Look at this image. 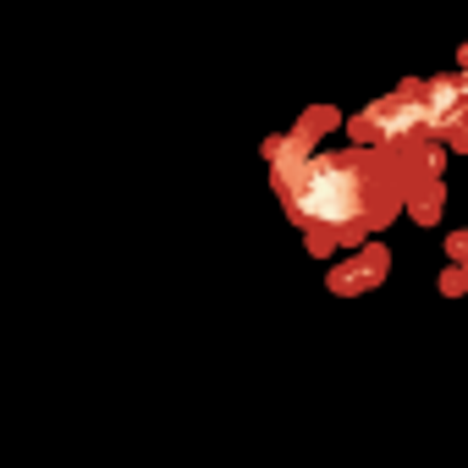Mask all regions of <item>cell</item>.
<instances>
[{
  "label": "cell",
  "instance_id": "7a4b0ae2",
  "mask_svg": "<svg viewBox=\"0 0 468 468\" xmlns=\"http://www.w3.org/2000/svg\"><path fill=\"white\" fill-rule=\"evenodd\" d=\"M320 127H325V111H314L309 122H298V127H292L287 138H271V149H265V154H271L276 187H287V182H292V176L303 171V160H309V144H314V133H320Z\"/></svg>",
  "mask_w": 468,
  "mask_h": 468
},
{
  "label": "cell",
  "instance_id": "277c9868",
  "mask_svg": "<svg viewBox=\"0 0 468 468\" xmlns=\"http://www.w3.org/2000/svg\"><path fill=\"white\" fill-rule=\"evenodd\" d=\"M380 271H386V254H364L358 265H342V271L331 276V292H358V287H364V282H375Z\"/></svg>",
  "mask_w": 468,
  "mask_h": 468
},
{
  "label": "cell",
  "instance_id": "3957f363",
  "mask_svg": "<svg viewBox=\"0 0 468 468\" xmlns=\"http://www.w3.org/2000/svg\"><path fill=\"white\" fill-rule=\"evenodd\" d=\"M424 94V111H430V133H446L457 144V122H463V83L457 78H435L419 89Z\"/></svg>",
  "mask_w": 468,
  "mask_h": 468
},
{
  "label": "cell",
  "instance_id": "6da1fadb",
  "mask_svg": "<svg viewBox=\"0 0 468 468\" xmlns=\"http://www.w3.org/2000/svg\"><path fill=\"white\" fill-rule=\"evenodd\" d=\"M402 160L413 154H375V149H342V154H309L303 171L282 187L287 215L309 231L314 254H331L336 243H358L375 231L391 204L408 193Z\"/></svg>",
  "mask_w": 468,
  "mask_h": 468
}]
</instances>
